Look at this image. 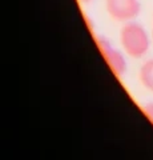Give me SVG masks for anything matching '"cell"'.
Listing matches in <instances>:
<instances>
[{
    "label": "cell",
    "mask_w": 153,
    "mask_h": 160,
    "mask_svg": "<svg viewBox=\"0 0 153 160\" xmlns=\"http://www.w3.org/2000/svg\"><path fill=\"white\" fill-rule=\"evenodd\" d=\"M120 43L125 53L131 58H142L149 51L151 39L146 29L139 23L127 22L120 29Z\"/></svg>",
    "instance_id": "obj_1"
},
{
    "label": "cell",
    "mask_w": 153,
    "mask_h": 160,
    "mask_svg": "<svg viewBox=\"0 0 153 160\" xmlns=\"http://www.w3.org/2000/svg\"><path fill=\"white\" fill-rule=\"evenodd\" d=\"M108 15L116 22H132L141 11L139 0H105Z\"/></svg>",
    "instance_id": "obj_2"
},
{
    "label": "cell",
    "mask_w": 153,
    "mask_h": 160,
    "mask_svg": "<svg viewBox=\"0 0 153 160\" xmlns=\"http://www.w3.org/2000/svg\"><path fill=\"white\" fill-rule=\"evenodd\" d=\"M97 46L100 48V51L104 56L105 62L108 63V66L111 67L113 73L117 76H122L127 72V60L120 51H117L111 44V42L103 36L97 38Z\"/></svg>",
    "instance_id": "obj_3"
},
{
    "label": "cell",
    "mask_w": 153,
    "mask_h": 160,
    "mask_svg": "<svg viewBox=\"0 0 153 160\" xmlns=\"http://www.w3.org/2000/svg\"><path fill=\"white\" fill-rule=\"evenodd\" d=\"M139 80L142 87L153 92V59L146 60L139 71Z\"/></svg>",
    "instance_id": "obj_4"
},
{
    "label": "cell",
    "mask_w": 153,
    "mask_h": 160,
    "mask_svg": "<svg viewBox=\"0 0 153 160\" xmlns=\"http://www.w3.org/2000/svg\"><path fill=\"white\" fill-rule=\"evenodd\" d=\"M142 111H144V113L146 115V118L153 123V103L145 104V106L142 107Z\"/></svg>",
    "instance_id": "obj_5"
},
{
    "label": "cell",
    "mask_w": 153,
    "mask_h": 160,
    "mask_svg": "<svg viewBox=\"0 0 153 160\" xmlns=\"http://www.w3.org/2000/svg\"><path fill=\"white\" fill-rule=\"evenodd\" d=\"M79 2H81V3H89V2H92V0H79Z\"/></svg>",
    "instance_id": "obj_6"
},
{
    "label": "cell",
    "mask_w": 153,
    "mask_h": 160,
    "mask_svg": "<svg viewBox=\"0 0 153 160\" xmlns=\"http://www.w3.org/2000/svg\"><path fill=\"white\" fill-rule=\"evenodd\" d=\"M152 38H153V29H152Z\"/></svg>",
    "instance_id": "obj_7"
}]
</instances>
